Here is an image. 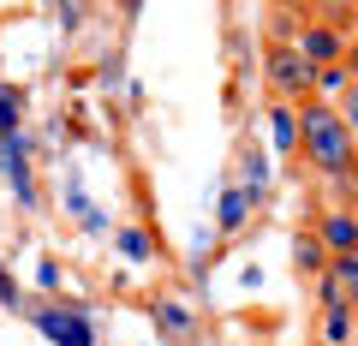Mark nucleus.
Here are the masks:
<instances>
[{
  "label": "nucleus",
  "instance_id": "5",
  "mask_svg": "<svg viewBox=\"0 0 358 346\" xmlns=\"http://www.w3.org/2000/svg\"><path fill=\"white\" fill-rule=\"evenodd\" d=\"M317 245L329 257H346V251H358V221L352 215H322V227H317Z\"/></svg>",
  "mask_w": 358,
  "mask_h": 346
},
{
  "label": "nucleus",
  "instance_id": "8",
  "mask_svg": "<svg viewBox=\"0 0 358 346\" xmlns=\"http://www.w3.org/2000/svg\"><path fill=\"white\" fill-rule=\"evenodd\" d=\"M268 120H275V143H281V150H293V143H299V131H293V114H287V108H275Z\"/></svg>",
  "mask_w": 358,
  "mask_h": 346
},
{
  "label": "nucleus",
  "instance_id": "7",
  "mask_svg": "<svg viewBox=\"0 0 358 346\" xmlns=\"http://www.w3.org/2000/svg\"><path fill=\"white\" fill-rule=\"evenodd\" d=\"M245 203H251V192H239V185H233V192L227 197H221V227H245Z\"/></svg>",
  "mask_w": 358,
  "mask_h": 346
},
{
  "label": "nucleus",
  "instance_id": "11",
  "mask_svg": "<svg viewBox=\"0 0 358 346\" xmlns=\"http://www.w3.org/2000/svg\"><path fill=\"white\" fill-rule=\"evenodd\" d=\"M317 84H322V90H341V84H346V66H322Z\"/></svg>",
  "mask_w": 358,
  "mask_h": 346
},
{
  "label": "nucleus",
  "instance_id": "13",
  "mask_svg": "<svg viewBox=\"0 0 358 346\" xmlns=\"http://www.w3.org/2000/svg\"><path fill=\"white\" fill-rule=\"evenodd\" d=\"M341 66H346V72H358V42H352V54H346V60H341Z\"/></svg>",
  "mask_w": 358,
  "mask_h": 346
},
{
  "label": "nucleus",
  "instance_id": "10",
  "mask_svg": "<svg viewBox=\"0 0 358 346\" xmlns=\"http://www.w3.org/2000/svg\"><path fill=\"white\" fill-rule=\"evenodd\" d=\"M162 329L167 334H185V329H192V317H185L179 305H162Z\"/></svg>",
  "mask_w": 358,
  "mask_h": 346
},
{
  "label": "nucleus",
  "instance_id": "9",
  "mask_svg": "<svg viewBox=\"0 0 358 346\" xmlns=\"http://www.w3.org/2000/svg\"><path fill=\"white\" fill-rule=\"evenodd\" d=\"M322 334H329V340L341 346L346 334H352V317H346V310H329V322H322Z\"/></svg>",
  "mask_w": 358,
  "mask_h": 346
},
{
  "label": "nucleus",
  "instance_id": "3",
  "mask_svg": "<svg viewBox=\"0 0 358 346\" xmlns=\"http://www.w3.org/2000/svg\"><path fill=\"white\" fill-rule=\"evenodd\" d=\"M268 84H275L281 96H305L310 84H317V72L299 60V48H275L268 54Z\"/></svg>",
  "mask_w": 358,
  "mask_h": 346
},
{
  "label": "nucleus",
  "instance_id": "2",
  "mask_svg": "<svg viewBox=\"0 0 358 346\" xmlns=\"http://www.w3.org/2000/svg\"><path fill=\"white\" fill-rule=\"evenodd\" d=\"M322 305H329V310H352V305H358V251L329 257V275H322Z\"/></svg>",
  "mask_w": 358,
  "mask_h": 346
},
{
  "label": "nucleus",
  "instance_id": "4",
  "mask_svg": "<svg viewBox=\"0 0 358 346\" xmlns=\"http://www.w3.org/2000/svg\"><path fill=\"white\" fill-rule=\"evenodd\" d=\"M341 54H346L341 30H329V24H310V30H299V60H305L310 72H322V66H341Z\"/></svg>",
  "mask_w": 358,
  "mask_h": 346
},
{
  "label": "nucleus",
  "instance_id": "12",
  "mask_svg": "<svg viewBox=\"0 0 358 346\" xmlns=\"http://www.w3.org/2000/svg\"><path fill=\"white\" fill-rule=\"evenodd\" d=\"M13 114H18V96H0V131H13Z\"/></svg>",
  "mask_w": 358,
  "mask_h": 346
},
{
  "label": "nucleus",
  "instance_id": "6",
  "mask_svg": "<svg viewBox=\"0 0 358 346\" xmlns=\"http://www.w3.org/2000/svg\"><path fill=\"white\" fill-rule=\"evenodd\" d=\"M293 263H299V269H305V275L329 269V251H322V245H317V233H299V239H293Z\"/></svg>",
  "mask_w": 358,
  "mask_h": 346
},
{
  "label": "nucleus",
  "instance_id": "1",
  "mask_svg": "<svg viewBox=\"0 0 358 346\" xmlns=\"http://www.w3.org/2000/svg\"><path fill=\"white\" fill-rule=\"evenodd\" d=\"M305 155L322 167V173H346L352 167V131H346V114H334V108H322V102H310L305 114Z\"/></svg>",
  "mask_w": 358,
  "mask_h": 346
}]
</instances>
